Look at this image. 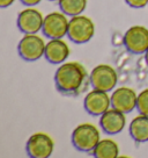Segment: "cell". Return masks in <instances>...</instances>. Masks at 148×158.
Masks as SVG:
<instances>
[{
    "label": "cell",
    "mask_w": 148,
    "mask_h": 158,
    "mask_svg": "<svg viewBox=\"0 0 148 158\" xmlns=\"http://www.w3.org/2000/svg\"><path fill=\"white\" fill-rule=\"evenodd\" d=\"M56 89L64 95L75 97L84 92L90 84V77L84 65L78 62L63 63L54 73Z\"/></svg>",
    "instance_id": "1"
},
{
    "label": "cell",
    "mask_w": 148,
    "mask_h": 158,
    "mask_svg": "<svg viewBox=\"0 0 148 158\" xmlns=\"http://www.w3.org/2000/svg\"><path fill=\"white\" fill-rule=\"evenodd\" d=\"M72 144L80 152H92L101 141L99 129L90 123L79 124L72 133Z\"/></svg>",
    "instance_id": "2"
},
{
    "label": "cell",
    "mask_w": 148,
    "mask_h": 158,
    "mask_svg": "<svg viewBox=\"0 0 148 158\" xmlns=\"http://www.w3.org/2000/svg\"><path fill=\"white\" fill-rule=\"evenodd\" d=\"M94 34L95 25L93 20H90L88 16L80 14L72 16V19L69 20L67 36L72 42L76 44H84L93 39Z\"/></svg>",
    "instance_id": "3"
},
{
    "label": "cell",
    "mask_w": 148,
    "mask_h": 158,
    "mask_svg": "<svg viewBox=\"0 0 148 158\" xmlns=\"http://www.w3.org/2000/svg\"><path fill=\"white\" fill-rule=\"evenodd\" d=\"M45 42L36 34H25L18 44V54L25 62H35L45 54Z\"/></svg>",
    "instance_id": "4"
},
{
    "label": "cell",
    "mask_w": 148,
    "mask_h": 158,
    "mask_svg": "<svg viewBox=\"0 0 148 158\" xmlns=\"http://www.w3.org/2000/svg\"><path fill=\"white\" fill-rule=\"evenodd\" d=\"M89 77L93 89L104 92H110L111 89H114L118 81V74L116 70L108 64H99L95 66Z\"/></svg>",
    "instance_id": "5"
},
{
    "label": "cell",
    "mask_w": 148,
    "mask_h": 158,
    "mask_svg": "<svg viewBox=\"0 0 148 158\" xmlns=\"http://www.w3.org/2000/svg\"><path fill=\"white\" fill-rule=\"evenodd\" d=\"M123 43L131 54H145L148 50V29L143 26H132L124 35Z\"/></svg>",
    "instance_id": "6"
},
{
    "label": "cell",
    "mask_w": 148,
    "mask_h": 158,
    "mask_svg": "<svg viewBox=\"0 0 148 158\" xmlns=\"http://www.w3.org/2000/svg\"><path fill=\"white\" fill-rule=\"evenodd\" d=\"M53 148L52 138L44 133L33 134L25 143V152L31 158L50 157L53 152Z\"/></svg>",
    "instance_id": "7"
},
{
    "label": "cell",
    "mask_w": 148,
    "mask_h": 158,
    "mask_svg": "<svg viewBox=\"0 0 148 158\" xmlns=\"http://www.w3.org/2000/svg\"><path fill=\"white\" fill-rule=\"evenodd\" d=\"M68 22L69 20H67L65 13L52 12L44 18L42 31L44 36L50 40L63 39L65 35H67Z\"/></svg>",
    "instance_id": "8"
},
{
    "label": "cell",
    "mask_w": 148,
    "mask_h": 158,
    "mask_svg": "<svg viewBox=\"0 0 148 158\" xmlns=\"http://www.w3.org/2000/svg\"><path fill=\"white\" fill-rule=\"evenodd\" d=\"M111 106V97L108 95V92L93 89L84 100V110L93 116H101Z\"/></svg>",
    "instance_id": "9"
},
{
    "label": "cell",
    "mask_w": 148,
    "mask_h": 158,
    "mask_svg": "<svg viewBox=\"0 0 148 158\" xmlns=\"http://www.w3.org/2000/svg\"><path fill=\"white\" fill-rule=\"evenodd\" d=\"M44 18L41 12L35 8H25L18 15L16 25L23 34H37L43 28Z\"/></svg>",
    "instance_id": "10"
},
{
    "label": "cell",
    "mask_w": 148,
    "mask_h": 158,
    "mask_svg": "<svg viewBox=\"0 0 148 158\" xmlns=\"http://www.w3.org/2000/svg\"><path fill=\"white\" fill-rule=\"evenodd\" d=\"M137 93L126 86L118 87L111 94V107L119 112H123L124 114L131 113L134 108H137Z\"/></svg>",
    "instance_id": "11"
},
{
    "label": "cell",
    "mask_w": 148,
    "mask_h": 158,
    "mask_svg": "<svg viewBox=\"0 0 148 158\" xmlns=\"http://www.w3.org/2000/svg\"><path fill=\"white\" fill-rule=\"evenodd\" d=\"M126 124V118L123 112H119L117 109H108L104 114L101 115L99 126L102 131L107 135H117L123 131Z\"/></svg>",
    "instance_id": "12"
},
{
    "label": "cell",
    "mask_w": 148,
    "mask_h": 158,
    "mask_svg": "<svg viewBox=\"0 0 148 158\" xmlns=\"http://www.w3.org/2000/svg\"><path fill=\"white\" fill-rule=\"evenodd\" d=\"M69 56V48L61 39H52L45 45V59L51 64H61Z\"/></svg>",
    "instance_id": "13"
},
{
    "label": "cell",
    "mask_w": 148,
    "mask_h": 158,
    "mask_svg": "<svg viewBox=\"0 0 148 158\" xmlns=\"http://www.w3.org/2000/svg\"><path fill=\"white\" fill-rule=\"evenodd\" d=\"M128 134L137 143L148 142V116L140 114L134 118L130 123Z\"/></svg>",
    "instance_id": "14"
},
{
    "label": "cell",
    "mask_w": 148,
    "mask_h": 158,
    "mask_svg": "<svg viewBox=\"0 0 148 158\" xmlns=\"http://www.w3.org/2000/svg\"><path fill=\"white\" fill-rule=\"evenodd\" d=\"M92 155L96 158H117L119 156V148L117 143L111 139H101Z\"/></svg>",
    "instance_id": "15"
},
{
    "label": "cell",
    "mask_w": 148,
    "mask_h": 158,
    "mask_svg": "<svg viewBox=\"0 0 148 158\" xmlns=\"http://www.w3.org/2000/svg\"><path fill=\"white\" fill-rule=\"evenodd\" d=\"M60 10L68 16H76L84 13L87 0H58Z\"/></svg>",
    "instance_id": "16"
},
{
    "label": "cell",
    "mask_w": 148,
    "mask_h": 158,
    "mask_svg": "<svg viewBox=\"0 0 148 158\" xmlns=\"http://www.w3.org/2000/svg\"><path fill=\"white\" fill-rule=\"evenodd\" d=\"M137 109H138L139 114L148 116V89H143L142 92L139 93Z\"/></svg>",
    "instance_id": "17"
},
{
    "label": "cell",
    "mask_w": 148,
    "mask_h": 158,
    "mask_svg": "<svg viewBox=\"0 0 148 158\" xmlns=\"http://www.w3.org/2000/svg\"><path fill=\"white\" fill-rule=\"evenodd\" d=\"M125 2L132 8H143L148 5V0H125Z\"/></svg>",
    "instance_id": "18"
},
{
    "label": "cell",
    "mask_w": 148,
    "mask_h": 158,
    "mask_svg": "<svg viewBox=\"0 0 148 158\" xmlns=\"http://www.w3.org/2000/svg\"><path fill=\"white\" fill-rule=\"evenodd\" d=\"M22 5L27 6V7H33V6L38 5L42 0H20Z\"/></svg>",
    "instance_id": "19"
},
{
    "label": "cell",
    "mask_w": 148,
    "mask_h": 158,
    "mask_svg": "<svg viewBox=\"0 0 148 158\" xmlns=\"http://www.w3.org/2000/svg\"><path fill=\"white\" fill-rule=\"evenodd\" d=\"M15 0H0V7L1 8H6V7H10V5H13Z\"/></svg>",
    "instance_id": "20"
},
{
    "label": "cell",
    "mask_w": 148,
    "mask_h": 158,
    "mask_svg": "<svg viewBox=\"0 0 148 158\" xmlns=\"http://www.w3.org/2000/svg\"><path fill=\"white\" fill-rule=\"evenodd\" d=\"M145 58H146V63L148 64V50L145 52Z\"/></svg>",
    "instance_id": "21"
},
{
    "label": "cell",
    "mask_w": 148,
    "mask_h": 158,
    "mask_svg": "<svg viewBox=\"0 0 148 158\" xmlns=\"http://www.w3.org/2000/svg\"><path fill=\"white\" fill-rule=\"evenodd\" d=\"M49 1H57V0H49Z\"/></svg>",
    "instance_id": "22"
}]
</instances>
